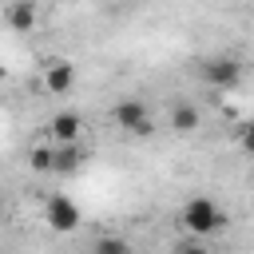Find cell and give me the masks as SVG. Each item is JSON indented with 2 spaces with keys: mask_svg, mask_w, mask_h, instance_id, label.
<instances>
[{
  "mask_svg": "<svg viewBox=\"0 0 254 254\" xmlns=\"http://www.w3.org/2000/svg\"><path fill=\"white\" fill-rule=\"evenodd\" d=\"M183 226H187L190 238L218 234V230H226V210H222L210 194H194V198H187V206H183Z\"/></svg>",
  "mask_w": 254,
  "mask_h": 254,
  "instance_id": "cell-1",
  "label": "cell"
},
{
  "mask_svg": "<svg viewBox=\"0 0 254 254\" xmlns=\"http://www.w3.org/2000/svg\"><path fill=\"white\" fill-rule=\"evenodd\" d=\"M111 119H115V127H119V131H127V135H139V139L155 131L151 107H147L143 99H119V103L111 107Z\"/></svg>",
  "mask_w": 254,
  "mask_h": 254,
  "instance_id": "cell-2",
  "label": "cell"
},
{
  "mask_svg": "<svg viewBox=\"0 0 254 254\" xmlns=\"http://www.w3.org/2000/svg\"><path fill=\"white\" fill-rule=\"evenodd\" d=\"M202 79H206L214 91H230V87H238V79H242V64H238L234 56H210V60H202Z\"/></svg>",
  "mask_w": 254,
  "mask_h": 254,
  "instance_id": "cell-3",
  "label": "cell"
},
{
  "mask_svg": "<svg viewBox=\"0 0 254 254\" xmlns=\"http://www.w3.org/2000/svg\"><path fill=\"white\" fill-rule=\"evenodd\" d=\"M44 222H48L56 234H71V230H79L83 214H79V206H75L67 194H52L48 206H44Z\"/></svg>",
  "mask_w": 254,
  "mask_h": 254,
  "instance_id": "cell-4",
  "label": "cell"
},
{
  "mask_svg": "<svg viewBox=\"0 0 254 254\" xmlns=\"http://www.w3.org/2000/svg\"><path fill=\"white\" fill-rule=\"evenodd\" d=\"M79 131H83V115H79V111H56V115L48 119V135L56 139V147L75 143Z\"/></svg>",
  "mask_w": 254,
  "mask_h": 254,
  "instance_id": "cell-5",
  "label": "cell"
},
{
  "mask_svg": "<svg viewBox=\"0 0 254 254\" xmlns=\"http://www.w3.org/2000/svg\"><path fill=\"white\" fill-rule=\"evenodd\" d=\"M4 24L12 28V32H32L36 28V20H40V8L32 4V0H12V4H4Z\"/></svg>",
  "mask_w": 254,
  "mask_h": 254,
  "instance_id": "cell-6",
  "label": "cell"
},
{
  "mask_svg": "<svg viewBox=\"0 0 254 254\" xmlns=\"http://www.w3.org/2000/svg\"><path fill=\"white\" fill-rule=\"evenodd\" d=\"M71 83H75V64H67V60H52V64L44 67V87H48L52 95H67Z\"/></svg>",
  "mask_w": 254,
  "mask_h": 254,
  "instance_id": "cell-7",
  "label": "cell"
},
{
  "mask_svg": "<svg viewBox=\"0 0 254 254\" xmlns=\"http://www.w3.org/2000/svg\"><path fill=\"white\" fill-rule=\"evenodd\" d=\"M198 127H202V111H198L190 99H179V103L171 107V131L190 135V131H198Z\"/></svg>",
  "mask_w": 254,
  "mask_h": 254,
  "instance_id": "cell-8",
  "label": "cell"
},
{
  "mask_svg": "<svg viewBox=\"0 0 254 254\" xmlns=\"http://www.w3.org/2000/svg\"><path fill=\"white\" fill-rule=\"evenodd\" d=\"M79 167H83V147H79V143H64V147H56V163H52L56 175H75Z\"/></svg>",
  "mask_w": 254,
  "mask_h": 254,
  "instance_id": "cell-9",
  "label": "cell"
},
{
  "mask_svg": "<svg viewBox=\"0 0 254 254\" xmlns=\"http://www.w3.org/2000/svg\"><path fill=\"white\" fill-rule=\"evenodd\" d=\"M52 163H56V147H48V143H36V147L28 151V167H32L36 175H48V171H52Z\"/></svg>",
  "mask_w": 254,
  "mask_h": 254,
  "instance_id": "cell-10",
  "label": "cell"
},
{
  "mask_svg": "<svg viewBox=\"0 0 254 254\" xmlns=\"http://www.w3.org/2000/svg\"><path fill=\"white\" fill-rule=\"evenodd\" d=\"M91 250H95V254H135V246H131L127 238H119V234H103V238H95Z\"/></svg>",
  "mask_w": 254,
  "mask_h": 254,
  "instance_id": "cell-11",
  "label": "cell"
},
{
  "mask_svg": "<svg viewBox=\"0 0 254 254\" xmlns=\"http://www.w3.org/2000/svg\"><path fill=\"white\" fill-rule=\"evenodd\" d=\"M175 254H210V250H206L202 238H183V242L175 246Z\"/></svg>",
  "mask_w": 254,
  "mask_h": 254,
  "instance_id": "cell-12",
  "label": "cell"
},
{
  "mask_svg": "<svg viewBox=\"0 0 254 254\" xmlns=\"http://www.w3.org/2000/svg\"><path fill=\"white\" fill-rule=\"evenodd\" d=\"M238 147H242L246 155H254V119L242 123V131H238Z\"/></svg>",
  "mask_w": 254,
  "mask_h": 254,
  "instance_id": "cell-13",
  "label": "cell"
},
{
  "mask_svg": "<svg viewBox=\"0 0 254 254\" xmlns=\"http://www.w3.org/2000/svg\"><path fill=\"white\" fill-rule=\"evenodd\" d=\"M0 218H4V198H0Z\"/></svg>",
  "mask_w": 254,
  "mask_h": 254,
  "instance_id": "cell-14",
  "label": "cell"
}]
</instances>
